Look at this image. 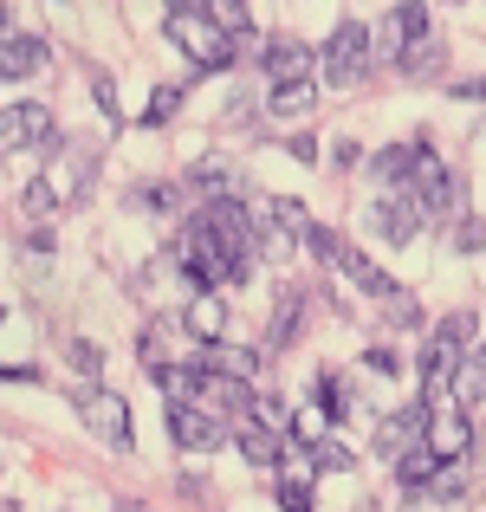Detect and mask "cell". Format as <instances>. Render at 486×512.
Returning a JSON list of instances; mask_svg holds the SVG:
<instances>
[{
  "instance_id": "1",
  "label": "cell",
  "mask_w": 486,
  "mask_h": 512,
  "mask_svg": "<svg viewBox=\"0 0 486 512\" xmlns=\"http://www.w3.org/2000/svg\"><path fill=\"white\" fill-rule=\"evenodd\" d=\"M162 26H169V39L182 46V59L195 65V72H221V65H234V46H227V33L208 20V7H169Z\"/></svg>"
},
{
  "instance_id": "2",
  "label": "cell",
  "mask_w": 486,
  "mask_h": 512,
  "mask_svg": "<svg viewBox=\"0 0 486 512\" xmlns=\"http://www.w3.org/2000/svg\"><path fill=\"white\" fill-rule=\"evenodd\" d=\"M402 195L415 201V214H422V221H448V214H461V175L428 150L422 163H415V175L402 182Z\"/></svg>"
},
{
  "instance_id": "3",
  "label": "cell",
  "mask_w": 486,
  "mask_h": 512,
  "mask_svg": "<svg viewBox=\"0 0 486 512\" xmlns=\"http://www.w3.org/2000/svg\"><path fill=\"white\" fill-rule=\"evenodd\" d=\"M370 59H376V39H370V26L363 20H344L331 33V46H324V85H363V72H370Z\"/></svg>"
},
{
  "instance_id": "4",
  "label": "cell",
  "mask_w": 486,
  "mask_h": 512,
  "mask_svg": "<svg viewBox=\"0 0 486 512\" xmlns=\"http://www.w3.org/2000/svg\"><path fill=\"white\" fill-rule=\"evenodd\" d=\"M195 409H208L214 422H247L253 415V389L240 383V376H227V370H208V363L195 357Z\"/></svg>"
},
{
  "instance_id": "5",
  "label": "cell",
  "mask_w": 486,
  "mask_h": 512,
  "mask_svg": "<svg viewBox=\"0 0 486 512\" xmlns=\"http://www.w3.org/2000/svg\"><path fill=\"white\" fill-rule=\"evenodd\" d=\"M46 150H52V175H46V182L59 188V201H85L91 175H98V143H91V137H72V143L52 137Z\"/></svg>"
},
{
  "instance_id": "6",
  "label": "cell",
  "mask_w": 486,
  "mask_h": 512,
  "mask_svg": "<svg viewBox=\"0 0 486 512\" xmlns=\"http://www.w3.org/2000/svg\"><path fill=\"white\" fill-rule=\"evenodd\" d=\"M78 422H85L91 428V435H104V441H111V448H137V428H130V402L124 396H111V389H85V396H78Z\"/></svg>"
},
{
  "instance_id": "7",
  "label": "cell",
  "mask_w": 486,
  "mask_h": 512,
  "mask_svg": "<svg viewBox=\"0 0 486 512\" xmlns=\"http://www.w3.org/2000/svg\"><path fill=\"white\" fill-rule=\"evenodd\" d=\"M52 143V111L39 98H26V104H7L0 111V150L7 156H20V150H46Z\"/></svg>"
},
{
  "instance_id": "8",
  "label": "cell",
  "mask_w": 486,
  "mask_h": 512,
  "mask_svg": "<svg viewBox=\"0 0 486 512\" xmlns=\"http://www.w3.org/2000/svg\"><path fill=\"white\" fill-rule=\"evenodd\" d=\"M422 448L435 454L441 467H461V461H467V448H474V422H467L461 409H441V415H428V435H422Z\"/></svg>"
},
{
  "instance_id": "9",
  "label": "cell",
  "mask_w": 486,
  "mask_h": 512,
  "mask_svg": "<svg viewBox=\"0 0 486 512\" xmlns=\"http://www.w3.org/2000/svg\"><path fill=\"white\" fill-rule=\"evenodd\" d=\"M422 435H428V409L422 402H402V409H389L383 422H376V454H409V448H422Z\"/></svg>"
},
{
  "instance_id": "10",
  "label": "cell",
  "mask_w": 486,
  "mask_h": 512,
  "mask_svg": "<svg viewBox=\"0 0 486 512\" xmlns=\"http://www.w3.org/2000/svg\"><path fill=\"white\" fill-rule=\"evenodd\" d=\"M363 221H370V234H383L389 247H409L415 234H422V214H415V201L402 195H383V201H370V214H363Z\"/></svg>"
},
{
  "instance_id": "11",
  "label": "cell",
  "mask_w": 486,
  "mask_h": 512,
  "mask_svg": "<svg viewBox=\"0 0 486 512\" xmlns=\"http://www.w3.org/2000/svg\"><path fill=\"white\" fill-rule=\"evenodd\" d=\"M46 59H52V46L39 33H7V39H0V85L46 72Z\"/></svg>"
},
{
  "instance_id": "12",
  "label": "cell",
  "mask_w": 486,
  "mask_h": 512,
  "mask_svg": "<svg viewBox=\"0 0 486 512\" xmlns=\"http://www.w3.org/2000/svg\"><path fill=\"white\" fill-rule=\"evenodd\" d=\"M169 441L188 448V454H201V448L221 441V422H214L208 409H195V402H169Z\"/></svg>"
},
{
  "instance_id": "13",
  "label": "cell",
  "mask_w": 486,
  "mask_h": 512,
  "mask_svg": "<svg viewBox=\"0 0 486 512\" xmlns=\"http://www.w3.org/2000/svg\"><path fill=\"white\" fill-rule=\"evenodd\" d=\"M260 59H266V72H273V85H299V78H318V72H312V46H299V39H266Z\"/></svg>"
},
{
  "instance_id": "14",
  "label": "cell",
  "mask_w": 486,
  "mask_h": 512,
  "mask_svg": "<svg viewBox=\"0 0 486 512\" xmlns=\"http://www.w3.org/2000/svg\"><path fill=\"white\" fill-rule=\"evenodd\" d=\"M428 33H435L428 7H415V0H409V7L389 13V33H383V46H376V52H383V59H402V52H409L415 39H428Z\"/></svg>"
},
{
  "instance_id": "15",
  "label": "cell",
  "mask_w": 486,
  "mask_h": 512,
  "mask_svg": "<svg viewBox=\"0 0 486 512\" xmlns=\"http://www.w3.org/2000/svg\"><path fill=\"white\" fill-rule=\"evenodd\" d=\"M234 448H240V461H253V467H273L279 454H286V435L247 415V422H234Z\"/></svg>"
},
{
  "instance_id": "16",
  "label": "cell",
  "mask_w": 486,
  "mask_h": 512,
  "mask_svg": "<svg viewBox=\"0 0 486 512\" xmlns=\"http://www.w3.org/2000/svg\"><path fill=\"white\" fill-rule=\"evenodd\" d=\"M331 266H344V273H350V279H357V286H363V292H370V299H389V292H396V279H389V273H383V266H376V260H370V253H357V247H350V240H337V253H331Z\"/></svg>"
},
{
  "instance_id": "17",
  "label": "cell",
  "mask_w": 486,
  "mask_h": 512,
  "mask_svg": "<svg viewBox=\"0 0 486 512\" xmlns=\"http://www.w3.org/2000/svg\"><path fill=\"white\" fill-rule=\"evenodd\" d=\"M454 363H461V350H454L448 338H428V344H422V357H415V370H422V389H428V402H435L441 389H448Z\"/></svg>"
},
{
  "instance_id": "18",
  "label": "cell",
  "mask_w": 486,
  "mask_h": 512,
  "mask_svg": "<svg viewBox=\"0 0 486 512\" xmlns=\"http://www.w3.org/2000/svg\"><path fill=\"white\" fill-rule=\"evenodd\" d=\"M448 389H454V409H461V415L486 402V357H480V350H474V357H461V363H454Z\"/></svg>"
},
{
  "instance_id": "19",
  "label": "cell",
  "mask_w": 486,
  "mask_h": 512,
  "mask_svg": "<svg viewBox=\"0 0 486 512\" xmlns=\"http://www.w3.org/2000/svg\"><path fill=\"white\" fill-rule=\"evenodd\" d=\"M422 156H428V143H389V150H376L370 156V169L376 175H383V182H409V175H415V163H422Z\"/></svg>"
},
{
  "instance_id": "20",
  "label": "cell",
  "mask_w": 486,
  "mask_h": 512,
  "mask_svg": "<svg viewBox=\"0 0 486 512\" xmlns=\"http://www.w3.org/2000/svg\"><path fill=\"white\" fill-rule=\"evenodd\" d=\"M182 331H188L195 344H221V331H227V305H221V299H195V305L182 312Z\"/></svg>"
},
{
  "instance_id": "21",
  "label": "cell",
  "mask_w": 486,
  "mask_h": 512,
  "mask_svg": "<svg viewBox=\"0 0 486 512\" xmlns=\"http://www.w3.org/2000/svg\"><path fill=\"white\" fill-rule=\"evenodd\" d=\"M312 474H318L312 461H299V467H286V474H279V506H286V512H318V500H312Z\"/></svg>"
},
{
  "instance_id": "22",
  "label": "cell",
  "mask_w": 486,
  "mask_h": 512,
  "mask_svg": "<svg viewBox=\"0 0 486 512\" xmlns=\"http://www.w3.org/2000/svg\"><path fill=\"white\" fill-rule=\"evenodd\" d=\"M318 415H324V422L357 415V389H350V376H318Z\"/></svg>"
},
{
  "instance_id": "23",
  "label": "cell",
  "mask_w": 486,
  "mask_h": 512,
  "mask_svg": "<svg viewBox=\"0 0 486 512\" xmlns=\"http://www.w3.org/2000/svg\"><path fill=\"white\" fill-rule=\"evenodd\" d=\"M312 104H318V78H299V85H273L266 111H273V117H305Z\"/></svg>"
},
{
  "instance_id": "24",
  "label": "cell",
  "mask_w": 486,
  "mask_h": 512,
  "mask_svg": "<svg viewBox=\"0 0 486 512\" xmlns=\"http://www.w3.org/2000/svg\"><path fill=\"white\" fill-rule=\"evenodd\" d=\"M396 65H402V72H409V78H435V72H441V65H448V46H441V39H435V33H428V39H415V46H409V52H402V59H396Z\"/></svg>"
},
{
  "instance_id": "25",
  "label": "cell",
  "mask_w": 486,
  "mask_h": 512,
  "mask_svg": "<svg viewBox=\"0 0 486 512\" xmlns=\"http://www.w3.org/2000/svg\"><path fill=\"white\" fill-rule=\"evenodd\" d=\"M150 376H156V389L169 402H188V396H195V363H150Z\"/></svg>"
},
{
  "instance_id": "26",
  "label": "cell",
  "mask_w": 486,
  "mask_h": 512,
  "mask_svg": "<svg viewBox=\"0 0 486 512\" xmlns=\"http://www.w3.org/2000/svg\"><path fill=\"white\" fill-rule=\"evenodd\" d=\"M396 474H402V487H428L441 474V461L428 448H409V454H396Z\"/></svg>"
},
{
  "instance_id": "27",
  "label": "cell",
  "mask_w": 486,
  "mask_h": 512,
  "mask_svg": "<svg viewBox=\"0 0 486 512\" xmlns=\"http://www.w3.org/2000/svg\"><path fill=\"white\" fill-rule=\"evenodd\" d=\"M286 441H299V448H318V441H331V422H324L318 409H299L286 422Z\"/></svg>"
},
{
  "instance_id": "28",
  "label": "cell",
  "mask_w": 486,
  "mask_h": 512,
  "mask_svg": "<svg viewBox=\"0 0 486 512\" xmlns=\"http://www.w3.org/2000/svg\"><path fill=\"white\" fill-rule=\"evenodd\" d=\"M72 370H78V383H85V389H98V376H104V350L91 344V338H72Z\"/></svg>"
},
{
  "instance_id": "29",
  "label": "cell",
  "mask_w": 486,
  "mask_h": 512,
  "mask_svg": "<svg viewBox=\"0 0 486 512\" xmlns=\"http://www.w3.org/2000/svg\"><path fill=\"white\" fill-rule=\"evenodd\" d=\"M20 208H26V214H52V208H59V188H52L46 175H33V182L20 188Z\"/></svg>"
},
{
  "instance_id": "30",
  "label": "cell",
  "mask_w": 486,
  "mask_h": 512,
  "mask_svg": "<svg viewBox=\"0 0 486 512\" xmlns=\"http://www.w3.org/2000/svg\"><path fill=\"white\" fill-rule=\"evenodd\" d=\"M383 305H389V325H402V331H415V325H422V305H415V292H402V286H396Z\"/></svg>"
},
{
  "instance_id": "31",
  "label": "cell",
  "mask_w": 486,
  "mask_h": 512,
  "mask_svg": "<svg viewBox=\"0 0 486 512\" xmlns=\"http://www.w3.org/2000/svg\"><path fill=\"white\" fill-rule=\"evenodd\" d=\"M474 331H480V318H474V312H448V318L435 325V338H448L454 350H461L467 338H474Z\"/></svg>"
},
{
  "instance_id": "32",
  "label": "cell",
  "mask_w": 486,
  "mask_h": 512,
  "mask_svg": "<svg viewBox=\"0 0 486 512\" xmlns=\"http://www.w3.org/2000/svg\"><path fill=\"white\" fill-rule=\"evenodd\" d=\"M312 467H318V474H350L357 461H350V448H337V441H318V448H312Z\"/></svg>"
},
{
  "instance_id": "33",
  "label": "cell",
  "mask_w": 486,
  "mask_h": 512,
  "mask_svg": "<svg viewBox=\"0 0 486 512\" xmlns=\"http://www.w3.org/2000/svg\"><path fill=\"white\" fill-rule=\"evenodd\" d=\"M175 111H182V91L162 85V91H150V111H143V124H169Z\"/></svg>"
},
{
  "instance_id": "34",
  "label": "cell",
  "mask_w": 486,
  "mask_h": 512,
  "mask_svg": "<svg viewBox=\"0 0 486 512\" xmlns=\"http://www.w3.org/2000/svg\"><path fill=\"white\" fill-rule=\"evenodd\" d=\"M299 318H305V299H286V312H279V318H273V350H279V344H292V338H299Z\"/></svg>"
},
{
  "instance_id": "35",
  "label": "cell",
  "mask_w": 486,
  "mask_h": 512,
  "mask_svg": "<svg viewBox=\"0 0 486 512\" xmlns=\"http://www.w3.org/2000/svg\"><path fill=\"white\" fill-rule=\"evenodd\" d=\"M363 370L370 376H402V357L389 344H376V350H363Z\"/></svg>"
},
{
  "instance_id": "36",
  "label": "cell",
  "mask_w": 486,
  "mask_h": 512,
  "mask_svg": "<svg viewBox=\"0 0 486 512\" xmlns=\"http://www.w3.org/2000/svg\"><path fill=\"white\" fill-rule=\"evenodd\" d=\"M486 247V221H474V214H467L461 227H454V253H480Z\"/></svg>"
},
{
  "instance_id": "37",
  "label": "cell",
  "mask_w": 486,
  "mask_h": 512,
  "mask_svg": "<svg viewBox=\"0 0 486 512\" xmlns=\"http://www.w3.org/2000/svg\"><path fill=\"white\" fill-rule=\"evenodd\" d=\"M137 208H150V214L175 208V188H169V182H150V188H143V195H137Z\"/></svg>"
},
{
  "instance_id": "38",
  "label": "cell",
  "mask_w": 486,
  "mask_h": 512,
  "mask_svg": "<svg viewBox=\"0 0 486 512\" xmlns=\"http://www.w3.org/2000/svg\"><path fill=\"white\" fill-rule=\"evenodd\" d=\"M337 240H344V234H331V227H312V234H305V247H312L318 260H331V253H337Z\"/></svg>"
},
{
  "instance_id": "39",
  "label": "cell",
  "mask_w": 486,
  "mask_h": 512,
  "mask_svg": "<svg viewBox=\"0 0 486 512\" xmlns=\"http://www.w3.org/2000/svg\"><path fill=\"white\" fill-rule=\"evenodd\" d=\"M286 156H292V163H318V143H312V137H292Z\"/></svg>"
},
{
  "instance_id": "40",
  "label": "cell",
  "mask_w": 486,
  "mask_h": 512,
  "mask_svg": "<svg viewBox=\"0 0 486 512\" xmlns=\"http://www.w3.org/2000/svg\"><path fill=\"white\" fill-rule=\"evenodd\" d=\"M357 163V143H331V169H350Z\"/></svg>"
},
{
  "instance_id": "41",
  "label": "cell",
  "mask_w": 486,
  "mask_h": 512,
  "mask_svg": "<svg viewBox=\"0 0 486 512\" xmlns=\"http://www.w3.org/2000/svg\"><path fill=\"white\" fill-rule=\"evenodd\" d=\"M98 104H104V117H124V111H117V91H111V78H98Z\"/></svg>"
},
{
  "instance_id": "42",
  "label": "cell",
  "mask_w": 486,
  "mask_h": 512,
  "mask_svg": "<svg viewBox=\"0 0 486 512\" xmlns=\"http://www.w3.org/2000/svg\"><path fill=\"white\" fill-rule=\"evenodd\" d=\"M454 98H467V104H486V78H474V85H461Z\"/></svg>"
},
{
  "instance_id": "43",
  "label": "cell",
  "mask_w": 486,
  "mask_h": 512,
  "mask_svg": "<svg viewBox=\"0 0 486 512\" xmlns=\"http://www.w3.org/2000/svg\"><path fill=\"white\" fill-rule=\"evenodd\" d=\"M0 39H7V7H0Z\"/></svg>"
},
{
  "instance_id": "44",
  "label": "cell",
  "mask_w": 486,
  "mask_h": 512,
  "mask_svg": "<svg viewBox=\"0 0 486 512\" xmlns=\"http://www.w3.org/2000/svg\"><path fill=\"white\" fill-rule=\"evenodd\" d=\"M0 325H7V305H0Z\"/></svg>"
},
{
  "instance_id": "45",
  "label": "cell",
  "mask_w": 486,
  "mask_h": 512,
  "mask_svg": "<svg viewBox=\"0 0 486 512\" xmlns=\"http://www.w3.org/2000/svg\"><path fill=\"white\" fill-rule=\"evenodd\" d=\"M480 357H486V350H480Z\"/></svg>"
},
{
  "instance_id": "46",
  "label": "cell",
  "mask_w": 486,
  "mask_h": 512,
  "mask_svg": "<svg viewBox=\"0 0 486 512\" xmlns=\"http://www.w3.org/2000/svg\"><path fill=\"white\" fill-rule=\"evenodd\" d=\"M0 512H7V506H0Z\"/></svg>"
}]
</instances>
